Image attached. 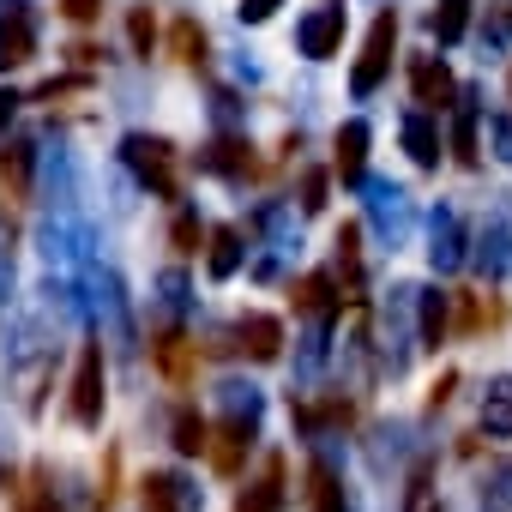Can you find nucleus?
Returning a JSON list of instances; mask_svg holds the SVG:
<instances>
[{
	"mask_svg": "<svg viewBox=\"0 0 512 512\" xmlns=\"http://www.w3.org/2000/svg\"><path fill=\"white\" fill-rule=\"evenodd\" d=\"M392 43H398V13L386 7L380 19H374V31H368V49H362V61H356V73H350V85L368 97L380 79H386V67H392Z\"/></svg>",
	"mask_w": 512,
	"mask_h": 512,
	"instance_id": "nucleus-1",
	"label": "nucleus"
},
{
	"mask_svg": "<svg viewBox=\"0 0 512 512\" xmlns=\"http://www.w3.org/2000/svg\"><path fill=\"white\" fill-rule=\"evenodd\" d=\"M121 151H127V163H133V169H139V175H145V181H151L163 199H175V193H181V181H175V151H169L163 139H145V133H133Z\"/></svg>",
	"mask_w": 512,
	"mask_h": 512,
	"instance_id": "nucleus-2",
	"label": "nucleus"
},
{
	"mask_svg": "<svg viewBox=\"0 0 512 512\" xmlns=\"http://www.w3.org/2000/svg\"><path fill=\"white\" fill-rule=\"evenodd\" d=\"M73 422L97 428L103 422V350L85 344L79 350V374H73Z\"/></svg>",
	"mask_w": 512,
	"mask_h": 512,
	"instance_id": "nucleus-3",
	"label": "nucleus"
},
{
	"mask_svg": "<svg viewBox=\"0 0 512 512\" xmlns=\"http://www.w3.org/2000/svg\"><path fill=\"white\" fill-rule=\"evenodd\" d=\"M338 37H344V7H338V0H326V7L302 25V49H308L314 61H326V55L338 49Z\"/></svg>",
	"mask_w": 512,
	"mask_h": 512,
	"instance_id": "nucleus-4",
	"label": "nucleus"
},
{
	"mask_svg": "<svg viewBox=\"0 0 512 512\" xmlns=\"http://www.w3.org/2000/svg\"><path fill=\"white\" fill-rule=\"evenodd\" d=\"M241 350H247L253 362H278V350H284V326H278L272 314H247V320H241Z\"/></svg>",
	"mask_w": 512,
	"mask_h": 512,
	"instance_id": "nucleus-5",
	"label": "nucleus"
},
{
	"mask_svg": "<svg viewBox=\"0 0 512 512\" xmlns=\"http://www.w3.org/2000/svg\"><path fill=\"white\" fill-rule=\"evenodd\" d=\"M145 512H193V488L175 470H157L145 476Z\"/></svg>",
	"mask_w": 512,
	"mask_h": 512,
	"instance_id": "nucleus-6",
	"label": "nucleus"
},
{
	"mask_svg": "<svg viewBox=\"0 0 512 512\" xmlns=\"http://www.w3.org/2000/svg\"><path fill=\"white\" fill-rule=\"evenodd\" d=\"M247 440H253V422H241V416H235V422H223V428H217V440H211V464H217L223 476H235V470H241Z\"/></svg>",
	"mask_w": 512,
	"mask_h": 512,
	"instance_id": "nucleus-7",
	"label": "nucleus"
},
{
	"mask_svg": "<svg viewBox=\"0 0 512 512\" xmlns=\"http://www.w3.org/2000/svg\"><path fill=\"white\" fill-rule=\"evenodd\" d=\"M151 356H157V368H163V374H169L175 386H187V380H193V356H199V350H193V344H187L181 332L157 338V344H151Z\"/></svg>",
	"mask_w": 512,
	"mask_h": 512,
	"instance_id": "nucleus-8",
	"label": "nucleus"
},
{
	"mask_svg": "<svg viewBox=\"0 0 512 512\" xmlns=\"http://www.w3.org/2000/svg\"><path fill=\"white\" fill-rule=\"evenodd\" d=\"M31 49H37V43H31V19H25V13H13L7 25H0V73L25 67V61H31Z\"/></svg>",
	"mask_w": 512,
	"mask_h": 512,
	"instance_id": "nucleus-9",
	"label": "nucleus"
},
{
	"mask_svg": "<svg viewBox=\"0 0 512 512\" xmlns=\"http://www.w3.org/2000/svg\"><path fill=\"white\" fill-rule=\"evenodd\" d=\"M446 97H452V73H446L434 55H422V61H416V103H422V109H446Z\"/></svg>",
	"mask_w": 512,
	"mask_h": 512,
	"instance_id": "nucleus-10",
	"label": "nucleus"
},
{
	"mask_svg": "<svg viewBox=\"0 0 512 512\" xmlns=\"http://www.w3.org/2000/svg\"><path fill=\"white\" fill-rule=\"evenodd\" d=\"M278 500H284V458H266V476L247 488V500L235 512H278Z\"/></svg>",
	"mask_w": 512,
	"mask_h": 512,
	"instance_id": "nucleus-11",
	"label": "nucleus"
},
{
	"mask_svg": "<svg viewBox=\"0 0 512 512\" xmlns=\"http://www.w3.org/2000/svg\"><path fill=\"white\" fill-rule=\"evenodd\" d=\"M308 506L314 512H344V488H338V476H332V464H308Z\"/></svg>",
	"mask_w": 512,
	"mask_h": 512,
	"instance_id": "nucleus-12",
	"label": "nucleus"
},
{
	"mask_svg": "<svg viewBox=\"0 0 512 512\" xmlns=\"http://www.w3.org/2000/svg\"><path fill=\"white\" fill-rule=\"evenodd\" d=\"M362 163H368V127H362V121H350V127L338 133V175H344V181H356V175H362Z\"/></svg>",
	"mask_w": 512,
	"mask_h": 512,
	"instance_id": "nucleus-13",
	"label": "nucleus"
},
{
	"mask_svg": "<svg viewBox=\"0 0 512 512\" xmlns=\"http://www.w3.org/2000/svg\"><path fill=\"white\" fill-rule=\"evenodd\" d=\"M235 266H241V235H235V229H217V235H211V253H205V272H211V278H229Z\"/></svg>",
	"mask_w": 512,
	"mask_h": 512,
	"instance_id": "nucleus-14",
	"label": "nucleus"
},
{
	"mask_svg": "<svg viewBox=\"0 0 512 512\" xmlns=\"http://www.w3.org/2000/svg\"><path fill=\"white\" fill-rule=\"evenodd\" d=\"M175 452H187V458L211 452V428H205L193 410H175Z\"/></svg>",
	"mask_w": 512,
	"mask_h": 512,
	"instance_id": "nucleus-15",
	"label": "nucleus"
},
{
	"mask_svg": "<svg viewBox=\"0 0 512 512\" xmlns=\"http://www.w3.org/2000/svg\"><path fill=\"white\" fill-rule=\"evenodd\" d=\"M482 422H488V434H512V380H494V386H488Z\"/></svg>",
	"mask_w": 512,
	"mask_h": 512,
	"instance_id": "nucleus-16",
	"label": "nucleus"
},
{
	"mask_svg": "<svg viewBox=\"0 0 512 512\" xmlns=\"http://www.w3.org/2000/svg\"><path fill=\"white\" fill-rule=\"evenodd\" d=\"M169 49H175V61L199 67V61H205V31H199L193 19H175V31H169Z\"/></svg>",
	"mask_w": 512,
	"mask_h": 512,
	"instance_id": "nucleus-17",
	"label": "nucleus"
},
{
	"mask_svg": "<svg viewBox=\"0 0 512 512\" xmlns=\"http://www.w3.org/2000/svg\"><path fill=\"white\" fill-rule=\"evenodd\" d=\"M0 181H13V199H25V187H31V145L0 151Z\"/></svg>",
	"mask_w": 512,
	"mask_h": 512,
	"instance_id": "nucleus-18",
	"label": "nucleus"
},
{
	"mask_svg": "<svg viewBox=\"0 0 512 512\" xmlns=\"http://www.w3.org/2000/svg\"><path fill=\"white\" fill-rule=\"evenodd\" d=\"M464 25H470V0H440V7H434V37L440 43H458Z\"/></svg>",
	"mask_w": 512,
	"mask_h": 512,
	"instance_id": "nucleus-19",
	"label": "nucleus"
},
{
	"mask_svg": "<svg viewBox=\"0 0 512 512\" xmlns=\"http://www.w3.org/2000/svg\"><path fill=\"white\" fill-rule=\"evenodd\" d=\"M290 296H296V308H302V314H320V308L332 302V284H326V278L314 272V278H302V284H296Z\"/></svg>",
	"mask_w": 512,
	"mask_h": 512,
	"instance_id": "nucleus-20",
	"label": "nucleus"
},
{
	"mask_svg": "<svg viewBox=\"0 0 512 512\" xmlns=\"http://www.w3.org/2000/svg\"><path fill=\"white\" fill-rule=\"evenodd\" d=\"M127 37H133V49L151 61V43H157V25H151V7H133L127 13Z\"/></svg>",
	"mask_w": 512,
	"mask_h": 512,
	"instance_id": "nucleus-21",
	"label": "nucleus"
},
{
	"mask_svg": "<svg viewBox=\"0 0 512 512\" xmlns=\"http://www.w3.org/2000/svg\"><path fill=\"white\" fill-rule=\"evenodd\" d=\"M404 145H410V157H416V163H434V157H440V145H434V133H428V121H422V115L404 127Z\"/></svg>",
	"mask_w": 512,
	"mask_h": 512,
	"instance_id": "nucleus-22",
	"label": "nucleus"
},
{
	"mask_svg": "<svg viewBox=\"0 0 512 512\" xmlns=\"http://www.w3.org/2000/svg\"><path fill=\"white\" fill-rule=\"evenodd\" d=\"M440 332H446V302L440 296H422V338L440 344Z\"/></svg>",
	"mask_w": 512,
	"mask_h": 512,
	"instance_id": "nucleus-23",
	"label": "nucleus"
},
{
	"mask_svg": "<svg viewBox=\"0 0 512 512\" xmlns=\"http://www.w3.org/2000/svg\"><path fill=\"white\" fill-rule=\"evenodd\" d=\"M169 241H175V253H199V217H175V229H169Z\"/></svg>",
	"mask_w": 512,
	"mask_h": 512,
	"instance_id": "nucleus-24",
	"label": "nucleus"
},
{
	"mask_svg": "<svg viewBox=\"0 0 512 512\" xmlns=\"http://www.w3.org/2000/svg\"><path fill=\"white\" fill-rule=\"evenodd\" d=\"M61 13H67L73 25H91V19L103 13V0H61Z\"/></svg>",
	"mask_w": 512,
	"mask_h": 512,
	"instance_id": "nucleus-25",
	"label": "nucleus"
},
{
	"mask_svg": "<svg viewBox=\"0 0 512 512\" xmlns=\"http://www.w3.org/2000/svg\"><path fill=\"white\" fill-rule=\"evenodd\" d=\"M320 205H326V175L314 169V175L302 181V211H320Z\"/></svg>",
	"mask_w": 512,
	"mask_h": 512,
	"instance_id": "nucleus-26",
	"label": "nucleus"
},
{
	"mask_svg": "<svg viewBox=\"0 0 512 512\" xmlns=\"http://www.w3.org/2000/svg\"><path fill=\"white\" fill-rule=\"evenodd\" d=\"M272 7H278V0H241V19L260 25V19H272Z\"/></svg>",
	"mask_w": 512,
	"mask_h": 512,
	"instance_id": "nucleus-27",
	"label": "nucleus"
},
{
	"mask_svg": "<svg viewBox=\"0 0 512 512\" xmlns=\"http://www.w3.org/2000/svg\"><path fill=\"white\" fill-rule=\"evenodd\" d=\"M13 109H19V97H13V91H0V127L13 121Z\"/></svg>",
	"mask_w": 512,
	"mask_h": 512,
	"instance_id": "nucleus-28",
	"label": "nucleus"
}]
</instances>
